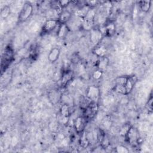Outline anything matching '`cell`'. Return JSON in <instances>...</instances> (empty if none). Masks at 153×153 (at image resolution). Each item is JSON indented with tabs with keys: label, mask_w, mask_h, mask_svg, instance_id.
<instances>
[{
	"label": "cell",
	"mask_w": 153,
	"mask_h": 153,
	"mask_svg": "<svg viewBox=\"0 0 153 153\" xmlns=\"http://www.w3.org/2000/svg\"><path fill=\"white\" fill-rule=\"evenodd\" d=\"M10 13V8L9 7L6 6L1 10V17L4 19L7 18Z\"/></svg>",
	"instance_id": "44dd1931"
},
{
	"label": "cell",
	"mask_w": 153,
	"mask_h": 153,
	"mask_svg": "<svg viewBox=\"0 0 153 153\" xmlns=\"http://www.w3.org/2000/svg\"><path fill=\"white\" fill-rule=\"evenodd\" d=\"M106 52V49L103 45H100L96 47L94 50V53L100 57H104Z\"/></svg>",
	"instance_id": "e0dca14e"
},
{
	"label": "cell",
	"mask_w": 153,
	"mask_h": 153,
	"mask_svg": "<svg viewBox=\"0 0 153 153\" xmlns=\"http://www.w3.org/2000/svg\"><path fill=\"white\" fill-rule=\"evenodd\" d=\"M68 25L66 24H60V26L57 30V35L59 38H64L68 32Z\"/></svg>",
	"instance_id": "5bb4252c"
},
{
	"label": "cell",
	"mask_w": 153,
	"mask_h": 153,
	"mask_svg": "<svg viewBox=\"0 0 153 153\" xmlns=\"http://www.w3.org/2000/svg\"><path fill=\"white\" fill-rule=\"evenodd\" d=\"M102 76V71L99 70V69H97L96 71H95L93 74V77L94 79H99Z\"/></svg>",
	"instance_id": "7402d4cb"
},
{
	"label": "cell",
	"mask_w": 153,
	"mask_h": 153,
	"mask_svg": "<svg viewBox=\"0 0 153 153\" xmlns=\"http://www.w3.org/2000/svg\"><path fill=\"white\" fill-rule=\"evenodd\" d=\"M82 134L81 135V137H80V139H79V143H80V145L83 148H86L89 143H90V141L87 137V134L84 132H82Z\"/></svg>",
	"instance_id": "2e32d148"
},
{
	"label": "cell",
	"mask_w": 153,
	"mask_h": 153,
	"mask_svg": "<svg viewBox=\"0 0 153 153\" xmlns=\"http://www.w3.org/2000/svg\"><path fill=\"white\" fill-rule=\"evenodd\" d=\"M127 141L131 146H136L139 143V133L137 128L134 127L130 126L128 131L126 134L125 136Z\"/></svg>",
	"instance_id": "6da1fadb"
},
{
	"label": "cell",
	"mask_w": 153,
	"mask_h": 153,
	"mask_svg": "<svg viewBox=\"0 0 153 153\" xmlns=\"http://www.w3.org/2000/svg\"><path fill=\"white\" fill-rule=\"evenodd\" d=\"M60 115L65 117L69 116V109L68 105L64 104L60 109Z\"/></svg>",
	"instance_id": "d6986e66"
},
{
	"label": "cell",
	"mask_w": 153,
	"mask_h": 153,
	"mask_svg": "<svg viewBox=\"0 0 153 153\" xmlns=\"http://www.w3.org/2000/svg\"><path fill=\"white\" fill-rule=\"evenodd\" d=\"M73 72L71 70H65L62 72L61 76V83L63 87L66 86L72 79Z\"/></svg>",
	"instance_id": "ba28073f"
},
{
	"label": "cell",
	"mask_w": 153,
	"mask_h": 153,
	"mask_svg": "<svg viewBox=\"0 0 153 153\" xmlns=\"http://www.w3.org/2000/svg\"><path fill=\"white\" fill-rule=\"evenodd\" d=\"M84 117L86 119L93 118L97 112L98 106L97 102H91L90 104L84 109Z\"/></svg>",
	"instance_id": "277c9868"
},
{
	"label": "cell",
	"mask_w": 153,
	"mask_h": 153,
	"mask_svg": "<svg viewBox=\"0 0 153 153\" xmlns=\"http://www.w3.org/2000/svg\"><path fill=\"white\" fill-rule=\"evenodd\" d=\"M58 23V20L54 19H48L44 23V25L42 26V31L44 33H49L53 31L57 27Z\"/></svg>",
	"instance_id": "5b68a950"
},
{
	"label": "cell",
	"mask_w": 153,
	"mask_h": 153,
	"mask_svg": "<svg viewBox=\"0 0 153 153\" xmlns=\"http://www.w3.org/2000/svg\"><path fill=\"white\" fill-rule=\"evenodd\" d=\"M100 95V91L99 87L95 85H91L88 87L87 90V97L91 102H97Z\"/></svg>",
	"instance_id": "3957f363"
},
{
	"label": "cell",
	"mask_w": 153,
	"mask_h": 153,
	"mask_svg": "<svg viewBox=\"0 0 153 153\" xmlns=\"http://www.w3.org/2000/svg\"><path fill=\"white\" fill-rule=\"evenodd\" d=\"M13 57V50L10 47H7L5 53L4 54V57H2V64L5 63V66H7L11 62L12 59Z\"/></svg>",
	"instance_id": "9c48e42d"
},
{
	"label": "cell",
	"mask_w": 153,
	"mask_h": 153,
	"mask_svg": "<svg viewBox=\"0 0 153 153\" xmlns=\"http://www.w3.org/2000/svg\"><path fill=\"white\" fill-rule=\"evenodd\" d=\"M151 1H140L139 3V5L140 7V10L143 12H148L151 7Z\"/></svg>",
	"instance_id": "9a60e30c"
},
{
	"label": "cell",
	"mask_w": 153,
	"mask_h": 153,
	"mask_svg": "<svg viewBox=\"0 0 153 153\" xmlns=\"http://www.w3.org/2000/svg\"><path fill=\"white\" fill-rule=\"evenodd\" d=\"M71 17V13L68 11H63L59 16L58 22L60 24H66Z\"/></svg>",
	"instance_id": "8fae6325"
},
{
	"label": "cell",
	"mask_w": 153,
	"mask_h": 153,
	"mask_svg": "<svg viewBox=\"0 0 153 153\" xmlns=\"http://www.w3.org/2000/svg\"><path fill=\"white\" fill-rule=\"evenodd\" d=\"M128 77L127 76H119L118 78H116L115 79V82H116V85H125L127 79H128Z\"/></svg>",
	"instance_id": "ffe728a7"
},
{
	"label": "cell",
	"mask_w": 153,
	"mask_h": 153,
	"mask_svg": "<svg viewBox=\"0 0 153 153\" xmlns=\"http://www.w3.org/2000/svg\"><path fill=\"white\" fill-rule=\"evenodd\" d=\"M116 151L118 153H126L128 152V150L126 147L122 145H120L116 148Z\"/></svg>",
	"instance_id": "603a6c76"
},
{
	"label": "cell",
	"mask_w": 153,
	"mask_h": 153,
	"mask_svg": "<svg viewBox=\"0 0 153 153\" xmlns=\"http://www.w3.org/2000/svg\"><path fill=\"white\" fill-rule=\"evenodd\" d=\"M69 2H70V1H59V5H60L62 8L67 6V5L69 4Z\"/></svg>",
	"instance_id": "d4e9b609"
},
{
	"label": "cell",
	"mask_w": 153,
	"mask_h": 153,
	"mask_svg": "<svg viewBox=\"0 0 153 153\" xmlns=\"http://www.w3.org/2000/svg\"><path fill=\"white\" fill-rule=\"evenodd\" d=\"M105 32L106 35L111 36L114 34L115 32V25L113 23H109L105 26Z\"/></svg>",
	"instance_id": "ac0fdd59"
},
{
	"label": "cell",
	"mask_w": 153,
	"mask_h": 153,
	"mask_svg": "<svg viewBox=\"0 0 153 153\" xmlns=\"http://www.w3.org/2000/svg\"><path fill=\"white\" fill-rule=\"evenodd\" d=\"M87 119L84 117H79L74 121V127L78 133L83 132L86 126Z\"/></svg>",
	"instance_id": "52a82bcc"
},
{
	"label": "cell",
	"mask_w": 153,
	"mask_h": 153,
	"mask_svg": "<svg viewBox=\"0 0 153 153\" xmlns=\"http://www.w3.org/2000/svg\"><path fill=\"white\" fill-rule=\"evenodd\" d=\"M103 33L99 29H91L90 32V40L91 42L97 45L102 39Z\"/></svg>",
	"instance_id": "8992f818"
},
{
	"label": "cell",
	"mask_w": 153,
	"mask_h": 153,
	"mask_svg": "<svg viewBox=\"0 0 153 153\" xmlns=\"http://www.w3.org/2000/svg\"><path fill=\"white\" fill-rule=\"evenodd\" d=\"M49 99L52 103L56 104L60 99V94L56 90H53L49 93Z\"/></svg>",
	"instance_id": "4fadbf2b"
},
{
	"label": "cell",
	"mask_w": 153,
	"mask_h": 153,
	"mask_svg": "<svg viewBox=\"0 0 153 153\" xmlns=\"http://www.w3.org/2000/svg\"><path fill=\"white\" fill-rule=\"evenodd\" d=\"M33 12V7L29 3H25L22 7L19 16V21L20 22L27 20L32 15Z\"/></svg>",
	"instance_id": "7a4b0ae2"
},
{
	"label": "cell",
	"mask_w": 153,
	"mask_h": 153,
	"mask_svg": "<svg viewBox=\"0 0 153 153\" xmlns=\"http://www.w3.org/2000/svg\"><path fill=\"white\" fill-rule=\"evenodd\" d=\"M109 63V59L106 57H100V60L98 61L97 63V67H98V69L100 70V71H103L104 69H105Z\"/></svg>",
	"instance_id": "7c38bea8"
},
{
	"label": "cell",
	"mask_w": 153,
	"mask_h": 153,
	"mask_svg": "<svg viewBox=\"0 0 153 153\" xmlns=\"http://www.w3.org/2000/svg\"><path fill=\"white\" fill-rule=\"evenodd\" d=\"M148 110L152 111V97L151 96L150 98L149 99V100L148 102Z\"/></svg>",
	"instance_id": "cb8c5ba5"
},
{
	"label": "cell",
	"mask_w": 153,
	"mask_h": 153,
	"mask_svg": "<svg viewBox=\"0 0 153 153\" xmlns=\"http://www.w3.org/2000/svg\"><path fill=\"white\" fill-rule=\"evenodd\" d=\"M60 51L58 48L57 47L53 48L50 51L49 54L48 55V60L52 63L56 62L60 56Z\"/></svg>",
	"instance_id": "30bf717a"
}]
</instances>
